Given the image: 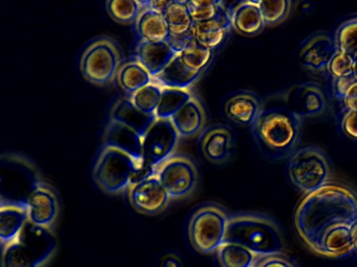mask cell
<instances>
[{
    "label": "cell",
    "mask_w": 357,
    "mask_h": 267,
    "mask_svg": "<svg viewBox=\"0 0 357 267\" xmlns=\"http://www.w3.org/2000/svg\"><path fill=\"white\" fill-rule=\"evenodd\" d=\"M357 220V195L340 185H326L306 195L296 212L298 232L314 251L323 237L339 226H351Z\"/></svg>",
    "instance_id": "6da1fadb"
},
{
    "label": "cell",
    "mask_w": 357,
    "mask_h": 267,
    "mask_svg": "<svg viewBox=\"0 0 357 267\" xmlns=\"http://www.w3.org/2000/svg\"><path fill=\"white\" fill-rule=\"evenodd\" d=\"M251 128L262 153L278 161L291 157L297 151L302 119L289 108L275 107L264 109Z\"/></svg>",
    "instance_id": "7a4b0ae2"
},
{
    "label": "cell",
    "mask_w": 357,
    "mask_h": 267,
    "mask_svg": "<svg viewBox=\"0 0 357 267\" xmlns=\"http://www.w3.org/2000/svg\"><path fill=\"white\" fill-rule=\"evenodd\" d=\"M225 243L241 245L255 256L279 255L284 249L277 224L259 214L243 213L229 218Z\"/></svg>",
    "instance_id": "3957f363"
},
{
    "label": "cell",
    "mask_w": 357,
    "mask_h": 267,
    "mask_svg": "<svg viewBox=\"0 0 357 267\" xmlns=\"http://www.w3.org/2000/svg\"><path fill=\"white\" fill-rule=\"evenodd\" d=\"M56 250L48 229L27 222L24 228L2 247V267H41Z\"/></svg>",
    "instance_id": "277c9868"
},
{
    "label": "cell",
    "mask_w": 357,
    "mask_h": 267,
    "mask_svg": "<svg viewBox=\"0 0 357 267\" xmlns=\"http://www.w3.org/2000/svg\"><path fill=\"white\" fill-rule=\"evenodd\" d=\"M142 165V160L121 149L104 146L94 166V181L105 192H123L133 184Z\"/></svg>",
    "instance_id": "5b68a950"
},
{
    "label": "cell",
    "mask_w": 357,
    "mask_h": 267,
    "mask_svg": "<svg viewBox=\"0 0 357 267\" xmlns=\"http://www.w3.org/2000/svg\"><path fill=\"white\" fill-rule=\"evenodd\" d=\"M40 182L33 164L19 155L0 157V205H24Z\"/></svg>",
    "instance_id": "8992f818"
},
{
    "label": "cell",
    "mask_w": 357,
    "mask_h": 267,
    "mask_svg": "<svg viewBox=\"0 0 357 267\" xmlns=\"http://www.w3.org/2000/svg\"><path fill=\"white\" fill-rule=\"evenodd\" d=\"M287 172L291 183L307 194L328 185L331 178V166L326 155L314 146L297 149L289 158Z\"/></svg>",
    "instance_id": "52a82bcc"
},
{
    "label": "cell",
    "mask_w": 357,
    "mask_h": 267,
    "mask_svg": "<svg viewBox=\"0 0 357 267\" xmlns=\"http://www.w3.org/2000/svg\"><path fill=\"white\" fill-rule=\"evenodd\" d=\"M229 216L216 205L199 208L189 222L191 245L202 254L218 251L225 243Z\"/></svg>",
    "instance_id": "ba28073f"
},
{
    "label": "cell",
    "mask_w": 357,
    "mask_h": 267,
    "mask_svg": "<svg viewBox=\"0 0 357 267\" xmlns=\"http://www.w3.org/2000/svg\"><path fill=\"white\" fill-rule=\"evenodd\" d=\"M121 56L119 46L110 38H98L92 42L81 59L84 77L96 85H107L117 77Z\"/></svg>",
    "instance_id": "9c48e42d"
},
{
    "label": "cell",
    "mask_w": 357,
    "mask_h": 267,
    "mask_svg": "<svg viewBox=\"0 0 357 267\" xmlns=\"http://www.w3.org/2000/svg\"><path fill=\"white\" fill-rule=\"evenodd\" d=\"M155 174L174 199L189 197L199 183L197 164L185 153L172 155L156 168Z\"/></svg>",
    "instance_id": "30bf717a"
},
{
    "label": "cell",
    "mask_w": 357,
    "mask_h": 267,
    "mask_svg": "<svg viewBox=\"0 0 357 267\" xmlns=\"http://www.w3.org/2000/svg\"><path fill=\"white\" fill-rule=\"evenodd\" d=\"M178 139L180 136L171 121L155 119L142 138V161L156 169L175 155Z\"/></svg>",
    "instance_id": "8fae6325"
},
{
    "label": "cell",
    "mask_w": 357,
    "mask_h": 267,
    "mask_svg": "<svg viewBox=\"0 0 357 267\" xmlns=\"http://www.w3.org/2000/svg\"><path fill=\"white\" fill-rule=\"evenodd\" d=\"M129 199L131 205L140 213L155 215L162 212L172 199L154 174L142 182L131 185Z\"/></svg>",
    "instance_id": "7c38bea8"
},
{
    "label": "cell",
    "mask_w": 357,
    "mask_h": 267,
    "mask_svg": "<svg viewBox=\"0 0 357 267\" xmlns=\"http://www.w3.org/2000/svg\"><path fill=\"white\" fill-rule=\"evenodd\" d=\"M204 157L213 164H222L231 157L234 147L233 133L228 127L211 125L203 130L199 138Z\"/></svg>",
    "instance_id": "4fadbf2b"
},
{
    "label": "cell",
    "mask_w": 357,
    "mask_h": 267,
    "mask_svg": "<svg viewBox=\"0 0 357 267\" xmlns=\"http://www.w3.org/2000/svg\"><path fill=\"white\" fill-rule=\"evenodd\" d=\"M337 52L335 39L326 33L308 38L300 48L299 60L304 68L310 71L325 70Z\"/></svg>",
    "instance_id": "5bb4252c"
},
{
    "label": "cell",
    "mask_w": 357,
    "mask_h": 267,
    "mask_svg": "<svg viewBox=\"0 0 357 267\" xmlns=\"http://www.w3.org/2000/svg\"><path fill=\"white\" fill-rule=\"evenodd\" d=\"M262 110L261 100L251 91L235 92L224 105L227 119L241 127H252Z\"/></svg>",
    "instance_id": "9a60e30c"
},
{
    "label": "cell",
    "mask_w": 357,
    "mask_h": 267,
    "mask_svg": "<svg viewBox=\"0 0 357 267\" xmlns=\"http://www.w3.org/2000/svg\"><path fill=\"white\" fill-rule=\"evenodd\" d=\"M25 206L29 222L41 228H50L58 216L59 205L56 195L42 183L29 195Z\"/></svg>",
    "instance_id": "2e32d148"
},
{
    "label": "cell",
    "mask_w": 357,
    "mask_h": 267,
    "mask_svg": "<svg viewBox=\"0 0 357 267\" xmlns=\"http://www.w3.org/2000/svg\"><path fill=\"white\" fill-rule=\"evenodd\" d=\"M177 54L178 52L169 41L138 42L135 60L138 61L154 79L177 56Z\"/></svg>",
    "instance_id": "e0dca14e"
},
{
    "label": "cell",
    "mask_w": 357,
    "mask_h": 267,
    "mask_svg": "<svg viewBox=\"0 0 357 267\" xmlns=\"http://www.w3.org/2000/svg\"><path fill=\"white\" fill-rule=\"evenodd\" d=\"M228 12L231 27L239 35L255 37L266 27L258 1L239 2Z\"/></svg>",
    "instance_id": "ac0fdd59"
},
{
    "label": "cell",
    "mask_w": 357,
    "mask_h": 267,
    "mask_svg": "<svg viewBox=\"0 0 357 267\" xmlns=\"http://www.w3.org/2000/svg\"><path fill=\"white\" fill-rule=\"evenodd\" d=\"M291 105L289 110L301 119L316 117L326 109V98L320 86L314 83L303 84L291 93Z\"/></svg>",
    "instance_id": "d6986e66"
},
{
    "label": "cell",
    "mask_w": 357,
    "mask_h": 267,
    "mask_svg": "<svg viewBox=\"0 0 357 267\" xmlns=\"http://www.w3.org/2000/svg\"><path fill=\"white\" fill-rule=\"evenodd\" d=\"M171 121L178 136L183 138H190L201 134L206 123L205 109L201 100L192 96Z\"/></svg>",
    "instance_id": "ffe728a7"
},
{
    "label": "cell",
    "mask_w": 357,
    "mask_h": 267,
    "mask_svg": "<svg viewBox=\"0 0 357 267\" xmlns=\"http://www.w3.org/2000/svg\"><path fill=\"white\" fill-rule=\"evenodd\" d=\"M231 29L228 15L212 20L193 22L189 33L195 41L214 52L226 41Z\"/></svg>",
    "instance_id": "44dd1931"
},
{
    "label": "cell",
    "mask_w": 357,
    "mask_h": 267,
    "mask_svg": "<svg viewBox=\"0 0 357 267\" xmlns=\"http://www.w3.org/2000/svg\"><path fill=\"white\" fill-rule=\"evenodd\" d=\"M155 119H156L155 115H146L140 112L132 104L130 98H121L117 100L113 106L110 115V121L130 128L142 138Z\"/></svg>",
    "instance_id": "7402d4cb"
},
{
    "label": "cell",
    "mask_w": 357,
    "mask_h": 267,
    "mask_svg": "<svg viewBox=\"0 0 357 267\" xmlns=\"http://www.w3.org/2000/svg\"><path fill=\"white\" fill-rule=\"evenodd\" d=\"M203 73H195L187 68L177 54V56L153 79V82L162 88L190 90V88L199 81Z\"/></svg>",
    "instance_id": "603a6c76"
},
{
    "label": "cell",
    "mask_w": 357,
    "mask_h": 267,
    "mask_svg": "<svg viewBox=\"0 0 357 267\" xmlns=\"http://www.w3.org/2000/svg\"><path fill=\"white\" fill-rule=\"evenodd\" d=\"M104 142V146L121 149L133 157L142 160V137L126 125L109 121L105 131Z\"/></svg>",
    "instance_id": "cb8c5ba5"
},
{
    "label": "cell",
    "mask_w": 357,
    "mask_h": 267,
    "mask_svg": "<svg viewBox=\"0 0 357 267\" xmlns=\"http://www.w3.org/2000/svg\"><path fill=\"white\" fill-rule=\"evenodd\" d=\"M135 29L139 42H162L167 41L169 38V29L162 14L144 6L136 20Z\"/></svg>",
    "instance_id": "d4e9b609"
},
{
    "label": "cell",
    "mask_w": 357,
    "mask_h": 267,
    "mask_svg": "<svg viewBox=\"0 0 357 267\" xmlns=\"http://www.w3.org/2000/svg\"><path fill=\"white\" fill-rule=\"evenodd\" d=\"M29 222L26 206L0 205V243L15 238Z\"/></svg>",
    "instance_id": "484cf974"
},
{
    "label": "cell",
    "mask_w": 357,
    "mask_h": 267,
    "mask_svg": "<svg viewBox=\"0 0 357 267\" xmlns=\"http://www.w3.org/2000/svg\"><path fill=\"white\" fill-rule=\"evenodd\" d=\"M354 250L350 226H339L323 237L317 252L331 257H343L349 255Z\"/></svg>",
    "instance_id": "4316f807"
},
{
    "label": "cell",
    "mask_w": 357,
    "mask_h": 267,
    "mask_svg": "<svg viewBox=\"0 0 357 267\" xmlns=\"http://www.w3.org/2000/svg\"><path fill=\"white\" fill-rule=\"evenodd\" d=\"M116 77L119 87L130 96L153 82L152 75L136 60L121 65Z\"/></svg>",
    "instance_id": "83f0119b"
},
{
    "label": "cell",
    "mask_w": 357,
    "mask_h": 267,
    "mask_svg": "<svg viewBox=\"0 0 357 267\" xmlns=\"http://www.w3.org/2000/svg\"><path fill=\"white\" fill-rule=\"evenodd\" d=\"M167 29L169 31V37H182L188 35L193 25V20L187 8L186 1L172 0L169 6L165 8L162 14Z\"/></svg>",
    "instance_id": "f1b7e54d"
},
{
    "label": "cell",
    "mask_w": 357,
    "mask_h": 267,
    "mask_svg": "<svg viewBox=\"0 0 357 267\" xmlns=\"http://www.w3.org/2000/svg\"><path fill=\"white\" fill-rule=\"evenodd\" d=\"M213 56V50L201 45L192 37H190L182 49L178 52V58L187 68L199 73H203L209 66Z\"/></svg>",
    "instance_id": "f546056e"
},
{
    "label": "cell",
    "mask_w": 357,
    "mask_h": 267,
    "mask_svg": "<svg viewBox=\"0 0 357 267\" xmlns=\"http://www.w3.org/2000/svg\"><path fill=\"white\" fill-rule=\"evenodd\" d=\"M190 90L169 89L162 88V96L158 108L155 112V117L158 119L171 121L174 116L192 98Z\"/></svg>",
    "instance_id": "4dcf8cb0"
},
{
    "label": "cell",
    "mask_w": 357,
    "mask_h": 267,
    "mask_svg": "<svg viewBox=\"0 0 357 267\" xmlns=\"http://www.w3.org/2000/svg\"><path fill=\"white\" fill-rule=\"evenodd\" d=\"M106 8L113 20L121 24H132L144 10V3L133 0H110L107 2Z\"/></svg>",
    "instance_id": "1f68e13d"
},
{
    "label": "cell",
    "mask_w": 357,
    "mask_h": 267,
    "mask_svg": "<svg viewBox=\"0 0 357 267\" xmlns=\"http://www.w3.org/2000/svg\"><path fill=\"white\" fill-rule=\"evenodd\" d=\"M218 251L222 267H253L256 256L241 245L224 243Z\"/></svg>",
    "instance_id": "d6a6232c"
},
{
    "label": "cell",
    "mask_w": 357,
    "mask_h": 267,
    "mask_svg": "<svg viewBox=\"0 0 357 267\" xmlns=\"http://www.w3.org/2000/svg\"><path fill=\"white\" fill-rule=\"evenodd\" d=\"M162 96V87L152 82L130 96L132 104L146 115H155Z\"/></svg>",
    "instance_id": "836d02e7"
},
{
    "label": "cell",
    "mask_w": 357,
    "mask_h": 267,
    "mask_svg": "<svg viewBox=\"0 0 357 267\" xmlns=\"http://www.w3.org/2000/svg\"><path fill=\"white\" fill-rule=\"evenodd\" d=\"M186 4L193 22L212 20V19L220 18L229 15L228 10L220 1L192 0V1H186Z\"/></svg>",
    "instance_id": "e575fe53"
},
{
    "label": "cell",
    "mask_w": 357,
    "mask_h": 267,
    "mask_svg": "<svg viewBox=\"0 0 357 267\" xmlns=\"http://www.w3.org/2000/svg\"><path fill=\"white\" fill-rule=\"evenodd\" d=\"M335 47L337 52H344L350 56H357V17L344 22L335 31Z\"/></svg>",
    "instance_id": "d590c367"
},
{
    "label": "cell",
    "mask_w": 357,
    "mask_h": 267,
    "mask_svg": "<svg viewBox=\"0 0 357 267\" xmlns=\"http://www.w3.org/2000/svg\"><path fill=\"white\" fill-rule=\"evenodd\" d=\"M264 24L276 25L287 19L291 12V2L289 0L280 1H258Z\"/></svg>",
    "instance_id": "8d00e7d4"
},
{
    "label": "cell",
    "mask_w": 357,
    "mask_h": 267,
    "mask_svg": "<svg viewBox=\"0 0 357 267\" xmlns=\"http://www.w3.org/2000/svg\"><path fill=\"white\" fill-rule=\"evenodd\" d=\"M327 70L333 79L356 75V58L344 52H337L327 66Z\"/></svg>",
    "instance_id": "74e56055"
},
{
    "label": "cell",
    "mask_w": 357,
    "mask_h": 267,
    "mask_svg": "<svg viewBox=\"0 0 357 267\" xmlns=\"http://www.w3.org/2000/svg\"><path fill=\"white\" fill-rule=\"evenodd\" d=\"M357 82L356 75H350V77H342V79H333V94L339 100L345 98L346 93L349 91L350 88Z\"/></svg>",
    "instance_id": "f35d334b"
},
{
    "label": "cell",
    "mask_w": 357,
    "mask_h": 267,
    "mask_svg": "<svg viewBox=\"0 0 357 267\" xmlns=\"http://www.w3.org/2000/svg\"><path fill=\"white\" fill-rule=\"evenodd\" d=\"M342 130L350 138L357 140V112L347 111L342 119Z\"/></svg>",
    "instance_id": "ab89813d"
},
{
    "label": "cell",
    "mask_w": 357,
    "mask_h": 267,
    "mask_svg": "<svg viewBox=\"0 0 357 267\" xmlns=\"http://www.w3.org/2000/svg\"><path fill=\"white\" fill-rule=\"evenodd\" d=\"M347 111L357 112V82L346 93L345 98L341 100Z\"/></svg>",
    "instance_id": "60d3db41"
},
{
    "label": "cell",
    "mask_w": 357,
    "mask_h": 267,
    "mask_svg": "<svg viewBox=\"0 0 357 267\" xmlns=\"http://www.w3.org/2000/svg\"><path fill=\"white\" fill-rule=\"evenodd\" d=\"M169 2L171 1H155V0L154 1H144V6H146V8L155 10V12L163 14L165 8L169 6Z\"/></svg>",
    "instance_id": "b9f144b4"
},
{
    "label": "cell",
    "mask_w": 357,
    "mask_h": 267,
    "mask_svg": "<svg viewBox=\"0 0 357 267\" xmlns=\"http://www.w3.org/2000/svg\"><path fill=\"white\" fill-rule=\"evenodd\" d=\"M260 267H293L289 262L280 259V258L271 257L260 266Z\"/></svg>",
    "instance_id": "7bdbcfd3"
},
{
    "label": "cell",
    "mask_w": 357,
    "mask_h": 267,
    "mask_svg": "<svg viewBox=\"0 0 357 267\" xmlns=\"http://www.w3.org/2000/svg\"><path fill=\"white\" fill-rule=\"evenodd\" d=\"M161 267H182L180 260L176 256H167L163 259Z\"/></svg>",
    "instance_id": "ee69618b"
},
{
    "label": "cell",
    "mask_w": 357,
    "mask_h": 267,
    "mask_svg": "<svg viewBox=\"0 0 357 267\" xmlns=\"http://www.w3.org/2000/svg\"><path fill=\"white\" fill-rule=\"evenodd\" d=\"M350 231H351L352 239H354V249L357 251V220L350 226Z\"/></svg>",
    "instance_id": "f6af8a7d"
},
{
    "label": "cell",
    "mask_w": 357,
    "mask_h": 267,
    "mask_svg": "<svg viewBox=\"0 0 357 267\" xmlns=\"http://www.w3.org/2000/svg\"><path fill=\"white\" fill-rule=\"evenodd\" d=\"M0 267H2V251L0 252Z\"/></svg>",
    "instance_id": "bcb514c9"
},
{
    "label": "cell",
    "mask_w": 357,
    "mask_h": 267,
    "mask_svg": "<svg viewBox=\"0 0 357 267\" xmlns=\"http://www.w3.org/2000/svg\"><path fill=\"white\" fill-rule=\"evenodd\" d=\"M356 75L357 77V56H356Z\"/></svg>",
    "instance_id": "7dc6e473"
}]
</instances>
